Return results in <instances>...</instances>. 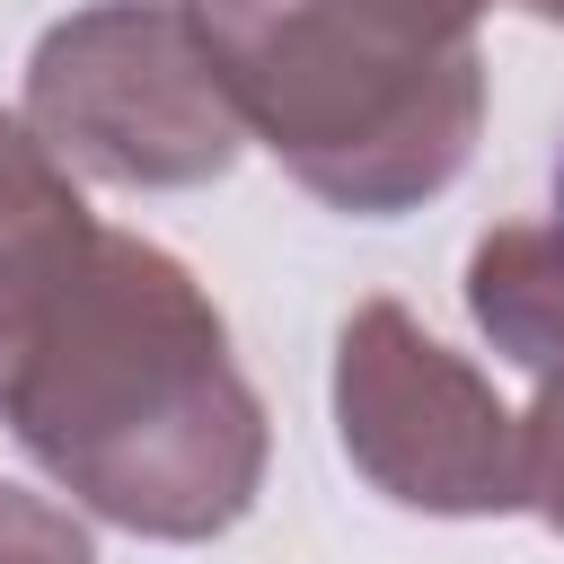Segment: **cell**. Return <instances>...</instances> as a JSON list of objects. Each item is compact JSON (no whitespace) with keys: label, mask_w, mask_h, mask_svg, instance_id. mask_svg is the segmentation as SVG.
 <instances>
[{"label":"cell","mask_w":564,"mask_h":564,"mask_svg":"<svg viewBox=\"0 0 564 564\" xmlns=\"http://www.w3.org/2000/svg\"><path fill=\"white\" fill-rule=\"evenodd\" d=\"M0 423L70 502L167 546L238 529L264 485V397L229 361L220 308L123 229L0 317Z\"/></svg>","instance_id":"6da1fadb"},{"label":"cell","mask_w":564,"mask_h":564,"mask_svg":"<svg viewBox=\"0 0 564 564\" xmlns=\"http://www.w3.org/2000/svg\"><path fill=\"white\" fill-rule=\"evenodd\" d=\"M458 9H476V18H485V9H494V0H458Z\"/></svg>","instance_id":"30bf717a"},{"label":"cell","mask_w":564,"mask_h":564,"mask_svg":"<svg viewBox=\"0 0 564 564\" xmlns=\"http://www.w3.org/2000/svg\"><path fill=\"white\" fill-rule=\"evenodd\" d=\"M0 564H97V546L62 502H44L26 485H0Z\"/></svg>","instance_id":"ba28073f"},{"label":"cell","mask_w":564,"mask_h":564,"mask_svg":"<svg viewBox=\"0 0 564 564\" xmlns=\"http://www.w3.org/2000/svg\"><path fill=\"white\" fill-rule=\"evenodd\" d=\"M335 432L344 458L405 511H520V414L397 300H361L335 335Z\"/></svg>","instance_id":"277c9868"},{"label":"cell","mask_w":564,"mask_h":564,"mask_svg":"<svg viewBox=\"0 0 564 564\" xmlns=\"http://www.w3.org/2000/svg\"><path fill=\"white\" fill-rule=\"evenodd\" d=\"M467 317L511 370L564 379V167H555L546 212L494 220L467 247Z\"/></svg>","instance_id":"5b68a950"},{"label":"cell","mask_w":564,"mask_h":564,"mask_svg":"<svg viewBox=\"0 0 564 564\" xmlns=\"http://www.w3.org/2000/svg\"><path fill=\"white\" fill-rule=\"evenodd\" d=\"M88 238H97V220H88L70 167L35 141L26 115H0V317L35 282H53Z\"/></svg>","instance_id":"8992f818"},{"label":"cell","mask_w":564,"mask_h":564,"mask_svg":"<svg viewBox=\"0 0 564 564\" xmlns=\"http://www.w3.org/2000/svg\"><path fill=\"white\" fill-rule=\"evenodd\" d=\"M185 18L247 141L335 212L432 203L485 132V53L458 0H185Z\"/></svg>","instance_id":"7a4b0ae2"},{"label":"cell","mask_w":564,"mask_h":564,"mask_svg":"<svg viewBox=\"0 0 564 564\" xmlns=\"http://www.w3.org/2000/svg\"><path fill=\"white\" fill-rule=\"evenodd\" d=\"M520 511L564 538V379H538V405L520 414Z\"/></svg>","instance_id":"52a82bcc"},{"label":"cell","mask_w":564,"mask_h":564,"mask_svg":"<svg viewBox=\"0 0 564 564\" xmlns=\"http://www.w3.org/2000/svg\"><path fill=\"white\" fill-rule=\"evenodd\" d=\"M18 115L70 176L132 194L212 185L247 150V115L212 70V44L194 35L185 0H88L44 26V44L26 53Z\"/></svg>","instance_id":"3957f363"},{"label":"cell","mask_w":564,"mask_h":564,"mask_svg":"<svg viewBox=\"0 0 564 564\" xmlns=\"http://www.w3.org/2000/svg\"><path fill=\"white\" fill-rule=\"evenodd\" d=\"M529 18H546V26H564V0H520Z\"/></svg>","instance_id":"9c48e42d"}]
</instances>
